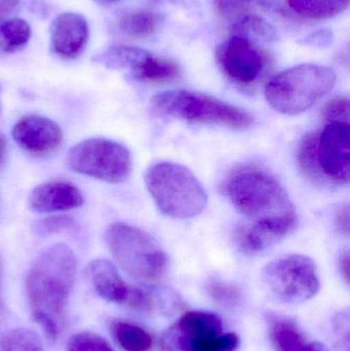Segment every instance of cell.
<instances>
[{"label":"cell","mask_w":350,"mask_h":351,"mask_svg":"<svg viewBox=\"0 0 350 351\" xmlns=\"http://www.w3.org/2000/svg\"><path fill=\"white\" fill-rule=\"evenodd\" d=\"M145 183L158 208L171 218L188 219L205 210L208 196L195 175L180 165L160 162L148 169Z\"/></svg>","instance_id":"5b68a950"},{"label":"cell","mask_w":350,"mask_h":351,"mask_svg":"<svg viewBox=\"0 0 350 351\" xmlns=\"http://www.w3.org/2000/svg\"><path fill=\"white\" fill-rule=\"evenodd\" d=\"M0 351H43V346L34 332L16 329L4 336Z\"/></svg>","instance_id":"484cf974"},{"label":"cell","mask_w":350,"mask_h":351,"mask_svg":"<svg viewBox=\"0 0 350 351\" xmlns=\"http://www.w3.org/2000/svg\"><path fill=\"white\" fill-rule=\"evenodd\" d=\"M106 241L118 265L129 276L147 282L166 276L168 256L149 233L125 223H113L107 229Z\"/></svg>","instance_id":"8992f818"},{"label":"cell","mask_w":350,"mask_h":351,"mask_svg":"<svg viewBox=\"0 0 350 351\" xmlns=\"http://www.w3.org/2000/svg\"><path fill=\"white\" fill-rule=\"evenodd\" d=\"M216 62L230 82L245 90L258 86L273 68V58L266 49L238 35L217 47Z\"/></svg>","instance_id":"ba28073f"},{"label":"cell","mask_w":350,"mask_h":351,"mask_svg":"<svg viewBox=\"0 0 350 351\" xmlns=\"http://www.w3.org/2000/svg\"><path fill=\"white\" fill-rule=\"evenodd\" d=\"M221 191L250 226H238L234 241L247 255H257L287 237L298 226L295 206L281 182L254 164L236 167Z\"/></svg>","instance_id":"6da1fadb"},{"label":"cell","mask_w":350,"mask_h":351,"mask_svg":"<svg viewBox=\"0 0 350 351\" xmlns=\"http://www.w3.org/2000/svg\"><path fill=\"white\" fill-rule=\"evenodd\" d=\"M0 92H1V86H0ZM0 110H1V107H0Z\"/></svg>","instance_id":"ab89813d"},{"label":"cell","mask_w":350,"mask_h":351,"mask_svg":"<svg viewBox=\"0 0 350 351\" xmlns=\"http://www.w3.org/2000/svg\"><path fill=\"white\" fill-rule=\"evenodd\" d=\"M31 28L23 19L14 18L0 25V53H14L28 45Z\"/></svg>","instance_id":"7402d4cb"},{"label":"cell","mask_w":350,"mask_h":351,"mask_svg":"<svg viewBox=\"0 0 350 351\" xmlns=\"http://www.w3.org/2000/svg\"><path fill=\"white\" fill-rule=\"evenodd\" d=\"M214 5L222 18L234 23L247 14H254V10H275L277 0H214Z\"/></svg>","instance_id":"603a6c76"},{"label":"cell","mask_w":350,"mask_h":351,"mask_svg":"<svg viewBox=\"0 0 350 351\" xmlns=\"http://www.w3.org/2000/svg\"><path fill=\"white\" fill-rule=\"evenodd\" d=\"M134 78L148 86H162L172 84L182 73L180 65L168 58L152 55L146 51L145 55L132 68Z\"/></svg>","instance_id":"9a60e30c"},{"label":"cell","mask_w":350,"mask_h":351,"mask_svg":"<svg viewBox=\"0 0 350 351\" xmlns=\"http://www.w3.org/2000/svg\"><path fill=\"white\" fill-rule=\"evenodd\" d=\"M111 333L125 351H149L153 344L151 335L145 329L129 322H113Z\"/></svg>","instance_id":"d6986e66"},{"label":"cell","mask_w":350,"mask_h":351,"mask_svg":"<svg viewBox=\"0 0 350 351\" xmlns=\"http://www.w3.org/2000/svg\"><path fill=\"white\" fill-rule=\"evenodd\" d=\"M74 226V220L71 217L68 216H53L47 217L38 221L35 224L34 230L37 234L45 235L53 234V233L61 232L63 230H68Z\"/></svg>","instance_id":"4dcf8cb0"},{"label":"cell","mask_w":350,"mask_h":351,"mask_svg":"<svg viewBox=\"0 0 350 351\" xmlns=\"http://www.w3.org/2000/svg\"><path fill=\"white\" fill-rule=\"evenodd\" d=\"M67 351H114L110 344L92 333H79L74 335L68 342Z\"/></svg>","instance_id":"f1b7e54d"},{"label":"cell","mask_w":350,"mask_h":351,"mask_svg":"<svg viewBox=\"0 0 350 351\" xmlns=\"http://www.w3.org/2000/svg\"><path fill=\"white\" fill-rule=\"evenodd\" d=\"M162 14L151 10H129L121 14L118 25L121 30L135 38H148L155 34L162 25Z\"/></svg>","instance_id":"ac0fdd59"},{"label":"cell","mask_w":350,"mask_h":351,"mask_svg":"<svg viewBox=\"0 0 350 351\" xmlns=\"http://www.w3.org/2000/svg\"><path fill=\"white\" fill-rule=\"evenodd\" d=\"M90 37L88 21L75 12H64L51 25L53 51L65 60L77 59L86 51Z\"/></svg>","instance_id":"4fadbf2b"},{"label":"cell","mask_w":350,"mask_h":351,"mask_svg":"<svg viewBox=\"0 0 350 351\" xmlns=\"http://www.w3.org/2000/svg\"><path fill=\"white\" fill-rule=\"evenodd\" d=\"M332 33L328 30L316 31L314 34L310 35L304 43L314 47H328L332 43Z\"/></svg>","instance_id":"836d02e7"},{"label":"cell","mask_w":350,"mask_h":351,"mask_svg":"<svg viewBox=\"0 0 350 351\" xmlns=\"http://www.w3.org/2000/svg\"><path fill=\"white\" fill-rule=\"evenodd\" d=\"M151 108L156 114L174 117L192 125L246 130L255 123L254 117L245 109L192 90H174L155 95L151 100Z\"/></svg>","instance_id":"3957f363"},{"label":"cell","mask_w":350,"mask_h":351,"mask_svg":"<svg viewBox=\"0 0 350 351\" xmlns=\"http://www.w3.org/2000/svg\"><path fill=\"white\" fill-rule=\"evenodd\" d=\"M5 313V304H4L3 297H2V272L1 263H0V315Z\"/></svg>","instance_id":"74e56055"},{"label":"cell","mask_w":350,"mask_h":351,"mask_svg":"<svg viewBox=\"0 0 350 351\" xmlns=\"http://www.w3.org/2000/svg\"><path fill=\"white\" fill-rule=\"evenodd\" d=\"M12 138L25 152L43 158L61 147L63 132L58 123L47 117L28 115L16 123Z\"/></svg>","instance_id":"7c38bea8"},{"label":"cell","mask_w":350,"mask_h":351,"mask_svg":"<svg viewBox=\"0 0 350 351\" xmlns=\"http://www.w3.org/2000/svg\"><path fill=\"white\" fill-rule=\"evenodd\" d=\"M335 222L336 227L341 234L345 237H349V204H342L335 214Z\"/></svg>","instance_id":"d6a6232c"},{"label":"cell","mask_w":350,"mask_h":351,"mask_svg":"<svg viewBox=\"0 0 350 351\" xmlns=\"http://www.w3.org/2000/svg\"><path fill=\"white\" fill-rule=\"evenodd\" d=\"M350 127L330 123L316 138V158L328 186H347L350 178Z\"/></svg>","instance_id":"30bf717a"},{"label":"cell","mask_w":350,"mask_h":351,"mask_svg":"<svg viewBox=\"0 0 350 351\" xmlns=\"http://www.w3.org/2000/svg\"><path fill=\"white\" fill-rule=\"evenodd\" d=\"M222 334V321L209 311H189L162 337V351H185L191 343Z\"/></svg>","instance_id":"8fae6325"},{"label":"cell","mask_w":350,"mask_h":351,"mask_svg":"<svg viewBox=\"0 0 350 351\" xmlns=\"http://www.w3.org/2000/svg\"><path fill=\"white\" fill-rule=\"evenodd\" d=\"M207 292L217 304L232 308L240 304L242 292L238 287L221 280H211L207 285Z\"/></svg>","instance_id":"4316f807"},{"label":"cell","mask_w":350,"mask_h":351,"mask_svg":"<svg viewBox=\"0 0 350 351\" xmlns=\"http://www.w3.org/2000/svg\"><path fill=\"white\" fill-rule=\"evenodd\" d=\"M95 1L100 4V5L110 6L112 4L118 3V2L123 1V0H95Z\"/></svg>","instance_id":"f35d334b"},{"label":"cell","mask_w":350,"mask_h":351,"mask_svg":"<svg viewBox=\"0 0 350 351\" xmlns=\"http://www.w3.org/2000/svg\"><path fill=\"white\" fill-rule=\"evenodd\" d=\"M316 133L304 136L297 150V164L302 174L312 183L318 186H328L321 174L316 158Z\"/></svg>","instance_id":"d4e9b609"},{"label":"cell","mask_w":350,"mask_h":351,"mask_svg":"<svg viewBox=\"0 0 350 351\" xmlns=\"http://www.w3.org/2000/svg\"><path fill=\"white\" fill-rule=\"evenodd\" d=\"M330 68L314 64L295 66L273 76L265 86V98L277 112L298 115L314 106L334 88Z\"/></svg>","instance_id":"277c9868"},{"label":"cell","mask_w":350,"mask_h":351,"mask_svg":"<svg viewBox=\"0 0 350 351\" xmlns=\"http://www.w3.org/2000/svg\"><path fill=\"white\" fill-rule=\"evenodd\" d=\"M263 280L277 300L301 303L320 291V278L312 258L288 255L271 262L263 270Z\"/></svg>","instance_id":"9c48e42d"},{"label":"cell","mask_w":350,"mask_h":351,"mask_svg":"<svg viewBox=\"0 0 350 351\" xmlns=\"http://www.w3.org/2000/svg\"><path fill=\"white\" fill-rule=\"evenodd\" d=\"M125 304L137 313H149L154 308V301L150 294L139 288L129 287Z\"/></svg>","instance_id":"1f68e13d"},{"label":"cell","mask_w":350,"mask_h":351,"mask_svg":"<svg viewBox=\"0 0 350 351\" xmlns=\"http://www.w3.org/2000/svg\"><path fill=\"white\" fill-rule=\"evenodd\" d=\"M29 202L31 208L36 212H60L79 208L84 204V196L71 183L55 181L34 188Z\"/></svg>","instance_id":"5bb4252c"},{"label":"cell","mask_w":350,"mask_h":351,"mask_svg":"<svg viewBox=\"0 0 350 351\" xmlns=\"http://www.w3.org/2000/svg\"><path fill=\"white\" fill-rule=\"evenodd\" d=\"M299 16L325 20L341 14L349 8V0H286Z\"/></svg>","instance_id":"ffe728a7"},{"label":"cell","mask_w":350,"mask_h":351,"mask_svg":"<svg viewBox=\"0 0 350 351\" xmlns=\"http://www.w3.org/2000/svg\"><path fill=\"white\" fill-rule=\"evenodd\" d=\"M240 346L236 334H220L214 337L203 338L191 343L185 351H234Z\"/></svg>","instance_id":"83f0119b"},{"label":"cell","mask_w":350,"mask_h":351,"mask_svg":"<svg viewBox=\"0 0 350 351\" xmlns=\"http://www.w3.org/2000/svg\"><path fill=\"white\" fill-rule=\"evenodd\" d=\"M271 338L279 351H329L320 342L308 341L299 328L288 319H275L273 322Z\"/></svg>","instance_id":"e0dca14e"},{"label":"cell","mask_w":350,"mask_h":351,"mask_svg":"<svg viewBox=\"0 0 350 351\" xmlns=\"http://www.w3.org/2000/svg\"><path fill=\"white\" fill-rule=\"evenodd\" d=\"M22 0H0V25L14 12Z\"/></svg>","instance_id":"e575fe53"},{"label":"cell","mask_w":350,"mask_h":351,"mask_svg":"<svg viewBox=\"0 0 350 351\" xmlns=\"http://www.w3.org/2000/svg\"><path fill=\"white\" fill-rule=\"evenodd\" d=\"M234 35L255 43H273L279 39L277 29L257 14H247L234 23Z\"/></svg>","instance_id":"44dd1931"},{"label":"cell","mask_w":350,"mask_h":351,"mask_svg":"<svg viewBox=\"0 0 350 351\" xmlns=\"http://www.w3.org/2000/svg\"><path fill=\"white\" fill-rule=\"evenodd\" d=\"M6 152V139L2 134H0V165L5 156Z\"/></svg>","instance_id":"8d00e7d4"},{"label":"cell","mask_w":350,"mask_h":351,"mask_svg":"<svg viewBox=\"0 0 350 351\" xmlns=\"http://www.w3.org/2000/svg\"><path fill=\"white\" fill-rule=\"evenodd\" d=\"M145 49L131 45H114L95 56L94 62L109 69H129L136 65L146 53Z\"/></svg>","instance_id":"cb8c5ba5"},{"label":"cell","mask_w":350,"mask_h":351,"mask_svg":"<svg viewBox=\"0 0 350 351\" xmlns=\"http://www.w3.org/2000/svg\"><path fill=\"white\" fill-rule=\"evenodd\" d=\"M68 166L74 172L108 183H123L132 173L131 154L123 144L88 139L70 149Z\"/></svg>","instance_id":"52a82bcc"},{"label":"cell","mask_w":350,"mask_h":351,"mask_svg":"<svg viewBox=\"0 0 350 351\" xmlns=\"http://www.w3.org/2000/svg\"><path fill=\"white\" fill-rule=\"evenodd\" d=\"M75 274V256L68 245L61 243L45 251L27 276V294L33 317L49 339H58L61 335Z\"/></svg>","instance_id":"7a4b0ae2"},{"label":"cell","mask_w":350,"mask_h":351,"mask_svg":"<svg viewBox=\"0 0 350 351\" xmlns=\"http://www.w3.org/2000/svg\"><path fill=\"white\" fill-rule=\"evenodd\" d=\"M340 270L341 274H342L343 278L347 280V284L349 282V253L347 252V253L343 254L341 256L340 259Z\"/></svg>","instance_id":"d590c367"},{"label":"cell","mask_w":350,"mask_h":351,"mask_svg":"<svg viewBox=\"0 0 350 351\" xmlns=\"http://www.w3.org/2000/svg\"><path fill=\"white\" fill-rule=\"evenodd\" d=\"M90 274L97 293L107 301L125 303L129 287L123 282L116 268L107 260H95L90 265Z\"/></svg>","instance_id":"2e32d148"},{"label":"cell","mask_w":350,"mask_h":351,"mask_svg":"<svg viewBox=\"0 0 350 351\" xmlns=\"http://www.w3.org/2000/svg\"><path fill=\"white\" fill-rule=\"evenodd\" d=\"M323 117L327 123H349V100L345 97L333 99L323 111Z\"/></svg>","instance_id":"f546056e"}]
</instances>
